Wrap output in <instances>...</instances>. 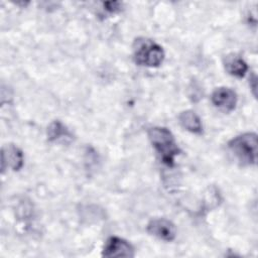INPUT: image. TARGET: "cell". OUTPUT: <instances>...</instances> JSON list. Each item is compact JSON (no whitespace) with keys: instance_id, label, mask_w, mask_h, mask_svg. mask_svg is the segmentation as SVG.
Segmentation results:
<instances>
[{"instance_id":"6da1fadb","label":"cell","mask_w":258,"mask_h":258,"mask_svg":"<svg viewBox=\"0 0 258 258\" xmlns=\"http://www.w3.org/2000/svg\"><path fill=\"white\" fill-rule=\"evenodd\" d=\"M148 138L162 163L173 166L174 158L179 154L180 149L171 131L165 127H152L148 130Z\"/></svg>"},{"instance_id":"7a4b0ae2","label":"cell","mask_w":258,"mask_h":258,"mask_svg":"<svg viewBox=\"0 0 258 258\" xmlns=\"http://www.w3.org/2000/svg\"><path fill=\"white\" fill-rule=\"evenodd\" d=\"M257 134L246 132L232 138L228 142V148L241 165L250 166L257 162Z\"/></svg>"},{"instance_id":"3957f363","label":"cell","mask_w":258,"mask_h":258,"mask_svg":"<svg viewBox=\"0 0 258 258\" xmlns=\"http://www.w3.org/2000/svg\"><path fill=\"white\" fill-rule=\"evenodd\" d=\"M164 56L162 46L155 41L144 37L137 38L134 41L133 58L138 66L157 68L162 63Z\"/></svg>"},{"instance_id":"277c9868","label":"cell","mask_w":258,"mask_h":258,"mask_svg":"<svg viewBox=\"0 0 258 258\" xmlns=\"http://www.w3.org/2000/svg\"><path fill=\"white\" fill-rule=\"evenodd\" d=\"M102 256L107 258L134 257L135 250L132 244L127 240L117 236H112L105 242L104 248L102 250Z\"/></svg>"},{"instance_id":"5b68a950","label":"cell","mask_w":258,"mask_h":258,"mask_svg":"<svg viewBox=\"0 0 258 258\" xmlns=\"http://www.w3.org/2000/svg\"><path fill=\"white\" fill-rule=\"evenodd\" d=\"M146 230L150 235L166 242H171L176 237L175 225L164 218L152 219L147 224Z\"/></svg>"},{"instance_id":"8992f818","label":"cell","mask_w":258,"mask_h":258,"mask_svg":"<svg viewBox=\"0 0 258 258\" xmlns=\"http://www.w3.org/2000/svg\"><path fill=\"white\" fill-rule=\"evenodd\" d=\"M237 94L227 87L217 88L211 96V101L215 107L224 112H232L237 105Z\"/></svg>"},{"instance_id":"52a82bcc","label":"cell","mask_w":258,"mask_h":258,"mask_svg":"<svg viewBox=\"0 0 258 258\" xmlns=\"http://www.w3.org/2000/svg\"><path fill=\"white\" fill-rule=\"evenodd\" d=\"M24 163L23 153L20 148L14 144H6L1 151V168L2 172L9 167L13 171H18L22 168Z\"/></svg>"},{"instance_id":"ba28073f","label":"cell","mask_w":258,"mask_h":258,"mask_svg":"<svg viewBox=\"0 0 258 258\" xmlns=\"http://www.w3.org/2000/svg\"><path fill=\"white\" fill-rule=\"evenodd\" d=\"M179 124L188 132L194 134L203 133V124L200 117L191 110L182 111L178 115Z\"/></svg>"},{"instance_id":"9c48e42d","label":"cell","mask_w":258,"mask_h":258,"mask_svg":"<svg viewBox=\"0 0 258 258\" xmlns=\"http://www.w3.org/2000/svg\"><path fill=\"white\" fill-rule=\"evenodd\" d=\"M225 68H226V71L231 76L236 78H243L248 71V66L246 61L242 57L236 54L226 57Z\"/></svg>"},{"instance_id":"30bf717a","label":"cell","mask_w":258,"mask_h":258,"mask_svg":"<svg viewBox=\"0 0 258 258\" xmlns=\"http://www.w3.org/2000/svg\"><path fill=\"white\" fill-rule=\"evenodd\" d=\"M46 135H47V139L50 142H55V141L64 140V139L71 140L73 137L72 133L67 128V126L63 125L58 120H55L49 124V126L47 127Z\"/></svg>"},{"instance_id":"8fae6325","label":"cell","mask_w":258,"mask_h":258,"mask_svg":"<svg viewBox=\"0 0 258 258\" xmlns=\"http://www.w3.org/2000/svg\"><path fill=\"white\" fill-rule=\"evenodd\" d=\"M121 6L122 4L120 2H116V1H112V2H105L104 3V9L106 11H108L109 13H117L121 10Z\"/></svg>"},{"instance_id":"7c38bea8","label":"cell","mask_w":258,"mask_h":258,"mask_svg":"<svg viewBox=\"0 0 258 258\" xmlns=\"http://www.w3.org/2000/svg\"><path fill=\"white\" fill-rule=\"evenodd\" d=\"M252 83V86H251V89L253 90V94H254V96H256V76L255 75H253V77L252 78H250V84Z\"/></svg>"}]
</instances>
